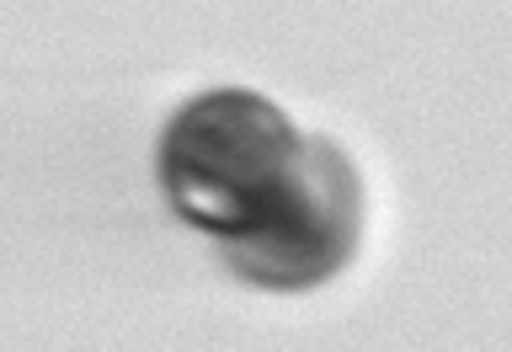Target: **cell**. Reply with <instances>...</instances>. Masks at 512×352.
I'll use <instances>...</instances> for the list:
<instances>
[{
	"label": "cell",
	"mask_w": 512,
	"mask_h": 352,
	"mask_svg": "<svg viewBox=\"0 0 512 352\" xmlns=\"http://www.w3.org/2000/svg\"><path fill=\"white\" fill-rule=\"evenodd\" d=\"M160 187L192 230L224 246L235 278L272 294L336 278L363 230L352 160L246 86L192 96L166 123Z\"/></svg>",
	"instance_id": "6da1fadb"
}]
</instances>
